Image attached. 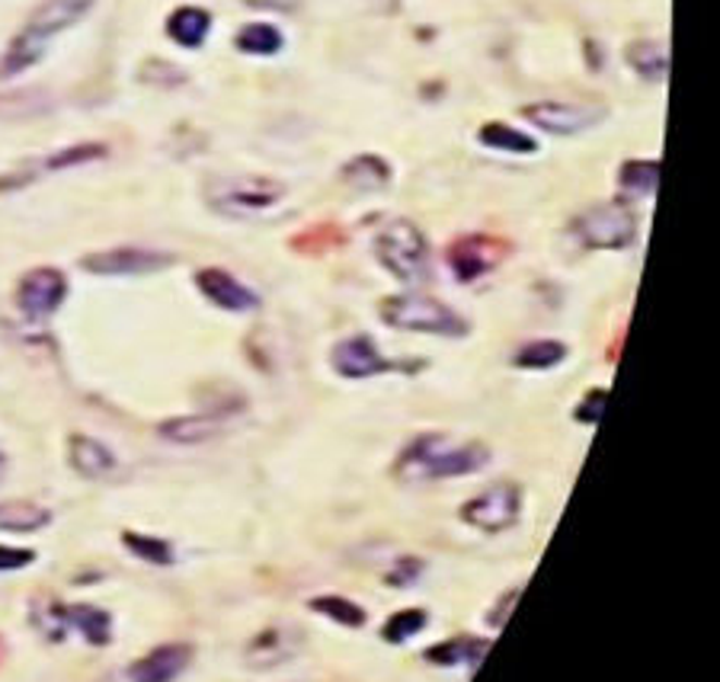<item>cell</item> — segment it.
I'll return each mask as SVG.
<instances>
[{
  "mask_svg": "<svg viewBox=\"0 0 720 682\" xmlns=\"http://www.w3.org/2000/svg\"><path fill=\"white\" fill-rule=\"evenodd\" d=\"M490 462V449L474 439H459L449 433H423L394 462V477L407 484L446 480L477 472Z\"/></svg>",
  "mask_w": 720,
  "mask_h": 682,
  "instance_id": "cell-1",
  "label": "cell"
},
{
  "mask_svg": "<svg viewBox=\"0 0 720 682\" xmlns=\"http://www.w3.org/2000/svg\"><path fill=\"white\" fill-rule=\"evenodd\" d=\"M94 3L97 0H42L23 23V29L13 36V42L7 46V52L0 58V77H16L36 68L54 39L68 33L71 26H77L94 10Z\"/></svg>",
  "mask_w": 720,
  "mask_h": 682,
  "instance_id": "cell-2",
  "label": "cell"
},
{
  "mask_svg": "<svg viewBox=\"0 0 720 682\" xmlns=\"http://www.w3.org/2000/svg\"><path fill=\"white\" fill-rule=\"evenodd\" d=\"M285 199V183L257 173H237V176H211L206 183V203L211 211L247 221L263 211L276 209Z\"/></svg>",
  "mask_w": 720,
  "mask_h": 682,
  "instance_id": "cell-3",
  "label": "cell"
},
{
  "mask_svg": "<svg viewBox=\"0 0 720 682\" xmlns=\"http://www.w3.org/2000/svg\"><path fill=\"white\" fill-rule=\"evenodd\" d=\"M381 320L394 330L411 333H436V337H464L471 324L455 308L432 295H391L381 302Z\"/></svg>",
  "mask_w": 720,
  "mask_h": 682,
  "instance_id": "cell-4",
  "label": "cell"
},
{
  "mask_svg": "<svg viewBox=\"0 0 720 682\" xmlns=\"http://www.w3.org/2000/svg\"><path fill=\"white\" fill-rule=\"evenodd\" d=\"M375 257L378 263L401 282H419L426 276L429 266V247L423 231L407 221V218H394L388 221L378 238H375Z\"/></svg>",
  "mask_w": 720,
  "mask_h": 682,
  "instance_id": "cell-5",
  "label": "cell"
},
{
  "mask_svg": "<svg viewBox=\"0 0 720 682\" xmlns=\"http://www.w3.org/2000/svg\"><path fill=\"white\" fill-rule=\"evenodd\" d=\"M573 234L589 251H624L637 241V215L627 203H596L576 215Z\"/></svg>",
  "mask_w": 720,
  "mask_h": 682,
  "instance_id": "cell-6",
  "label": "cell"
},
{
  "mask_svg": "<svg viewBox=\"0 0 720 682\" xmlns=\"http://www.w3.org/2000/svg\"><path fill=\"white\" fill-rule=\"evenodd\" d=\"M518 513H522V487L515 480H497L484 487L459 510L464 525L490 532V535L513 528L518 523Z\"/></svg>",
  "mask_w": 720,
  "mask_h": 682,
  "instance_id": "cell-7",
  "label": "cell"
},
{
  "mask_svg": "<svg viewBox=\"0 0 720 682\" xmlns=\"http://www.w3.org/2000/svg\"><path fill=\"white\" fill-rule=\"evenodd\" d=\"M36 625L46 637H64V631H77L87 644L94 647H103L109 644V634H112V619L109 612L97 609V606H58L54 599L36 606Z\"/></svg>",
  "mask_w": 720,
  "mask_h": 682,
  "instance_id": "cell-8",
  "label": "cell"
},
{
  "mask_svg": "<svg viewBox=\"0 0 720 682\" xmlns=\"http://www.w3.org/2000/svg\"><path fill=\"white\" fill-rule=\"evenodd\" d=\"M522 119H528L535 129L548 135H579V132L602 125L609 119V106L541 100V103L522 106Z\"/></svg>",
  "mask_w": 720,
  "mask_h": 682,
  "instance_id": "cell-9",
  "label": "cell"
},
{
  "mask_svg": "<svg viewBox=\"0 0 720 682\" xmlns=\"http://www.w3.org/2000/svg\"><path fill=\"white\" fill-rule=\"evenodd\" d=\"M510 251L513 247L507 241L493 238V234H464L449 247L446 260H449V269L455 272L459 282H474L480 276L493 272L500 263L510 257Z\"/></svg>",
  "mask_w": 720,
  "mask_h": 682,
  "instance_id": "cell-10",
  "label": "cell"
},
{
  "mask_svg": "<svg viewBox=\"0 0 720 682\" xmlns=\"http://www.w3.org/2000/svg\"><path fill=\"white\" fill-rule=\"evenodd\" d=\"M64 295H68V279H64V272L54 269V266H36V269H29V272L20 279V285H16V305H20L23 315L33 317V320L52 317L54 312L61 308Z\"/></svg>",
  "mask_w": 720,
  "mask_h": 682,
  "instance_id": "cell-11",
  "label": "cell"
},
{
  "mask_svg": "<svg viewBox=\"0 0 720 682\" xmlns=\"http://www.w3.org/2000/svg\"><path fill=\"white\" fill-rule=\"evenodd\" d=\"M176 257L163 251H148V247H112L100 254H87L81 266L94 276H145V272H160L173 266Z\"/></svg>",
  "mask_w": 720,
  "mask_h": 682,
  "instance_id": "cell-12",
  "label": "cell"
},
{
  "mask_svg": "<svg viewBox=\"0 0 720 682\" xmlns=\"http://www.w3.org/2000/svg\"><path fill=\"white\" fill-rule=\"evenodd\" d=\"M330 363L337 368V375L343 378H375V375H385V372H394V368H407L404 363H391L378 353L375 340L356 333V337H346L333 346L330 353Z\"/></svg>",
  "mask_w": 720,
  "mask_h": 682,
  "instance_id": "cell-13",
  "label": "cell"
},
{
  "mask_svg": "<svg viewBox=\"0 0 720 682\" xmlns=\"http://www.w3.org/2000/svg\"><path fill=\"white\" fill-rule=\"evenodd\" d=\"M196 289L206 295L215 308H221V312L244 315V312L259 308L257 292L247 289L237 276H231L228 269H218V266H206V269L196 272Z\"/></svg>",
  "mask_w": 720,
  "mask_h": 682,
  "instance_id": "cell-14",
  "label": "cell"
},
{
  "mask_svg": "<svg viewBox=\"0 0 720 682\" xmlns=\"http://www.w3.org/2000/svg\"><path fill=\"white\" fill-rule=\"evenodd\" d=\"M190 663H193L190 644H160L129 667L125 682H173L176 677H183Z\"/></svg>",
  "mask_w": 720,
  "mask_h": 682,
  "instance_id": "cell-15",
  "label": "cell"
},
{
  "mask_svg": "<svg viewBox=\"0 0 720 682\" xmlns=\"http://www.w3.org/2000/svg\"><path fill=\"white\" fill-rule=\"evenodd\" d=\"M302 647V631L292 625H269L247 644V663L257 670H269L276 663H285Z\"/></svg>",
  "mask_w": 720,
  "mask_h": 682,
  "instance_id": "cell-16",
  "label": "cell"
},
{
  "mask_svg": "<svg viewBox=\"0 0 720 682\" xmlns=\"http://www.w3.org/2000/svg\"><path fill=\"white\" fill-rule=\"evenodd\" d=\"M68 462H71V468L81 474V477H90V480L109 477V474L115 472V455H112V449H106L100 439L81 436V433L68 439Z\"/></svg>",
  "mask_w": 720,
  "mask_h": 682,
  "instance_id": "cell-17",
  "label": "cell"
},
{
  "mask_svg": "<svg viewBox=\"0 0 720 682\" xmlns=\"http://www.w3.org/2000/svg\"><path fill=\"white\" fill-rule=\"evenodd\" d=\"M208 33H211V13L203 7H180L167 16V36L183 49L206 46Z\"/></svg>",
  "mask_w": 720,
  "mask_h": 682,
  "instance_id": "cell-18",
  "label": "cell"
},
{
  "mask_svg": "<svg viewBox=\"0 0 720 682\" xmlns=\"http://www.w3.org/2000/svg\"><path fill=\"white\" fill-rule=\"evenodd\" d=\"M224 429V417H176V421H163L157 426V433L167 439V442H176V446H203L208 439H215L218 433Z\"/></svg>",
  "mask_w": 720,
  "mask_h": 682,
  "instance_id": "cell-19",
  "label": "cell"
},
{
  "mask_svg": "<svg viewBox=\"0 0 720 682\" xmlns=\"http://www.w3.org/2000/svg\"><path fill=\"white\" fill-rule=\"evenodd\" d=\"M627 64L650 84H667L669 77V46L667 42H657V39H640V42H631L624 49Z\"/></svg>",
  "mask_w": 720,
  "mask_h": 682,
  "instance_id": "cell-20",
  "label": "cell"
},
{
  "mask_svg": "<svg viewBox=\"0 0 720 682\" xmlns=\"http://www.w3.org/2000/svg\"><path fill=\"white\" fill-rule=\"evenodd\" d=\"M490 650V641H480V637H452V641H442L436 647L426 650V660L436 663V667H459V663H467V667H477L484 660V654Z\"/></svg>",
  "mask_w": 720,
  "mask_h": 682,
  "instance_id": "cell-21",
  "label": "cell"
},
{
  "mask_svg": "<svg viewBox=\"0 0 720 682\" xmlns=\"http://www.w3.org/2000/svg\"><path fill=\"white\" fill-rule=\"evenodd\" d=\"M52 523V513L33 500H3L0 503V532H39Z\"/></svg>",
  "mask_w": 720,
  "mask_h": 682,
  "instance_id": "cell-22",
  "label": "cell"
},
{
  "mask_svg": "<svg viewBox=\"0 0 720 682\" xmlns=\"http://www.w3.org/2000/svg\"><path fill=\"white\" fill-rule=\"evenodd\" d=\"M477 142L484 148H493V151H507V155H535L538 151V142L525 132H518L507 122H487L480 125L477 132Z\"/></svg>",
  "mask_w": 720,
  "mask_h": 682,
  "instance_id": "cell-23",
  "label": "cell"
},
{
  "mask_svg": "<svg viewBox=\"0 0 720 682\" xmlns=\"http://www.w3.org/2000/svg\"><path fill=\"white\" fill-rule=\"evenodd\" d=\"M343 180L350 186H356L362 193H375L381 186L391 183V167L388 160L378 158V155H359L343 167Z\"/></svg>",
  "mask_w": 720,
  "mask_h": 682,
  "instance_id": "cell-24",
  "label": "cell"
},
{
  "mask_svg": "<svg viewBox=\"0 0 720 682\" xmlns=\"http://www.w3.org/2000/svg\"><path fill=\"white\" fill-rule=\"evenodd\" d=\"M618 183L631 196H654L660 183V160H624L618 170Z\"/></svg>",
  "mask_w": 720,
  "mask_h": 682,
  "instance_id": "cell-25",
  "label": "cell"
},
{
  "mask_svg": "<svg viewBox=\"0 0 720 682\" xmlns=\"http://www.w3.org/2000/svg\"><path fill=\"white\" fill-rule=\"evenodd\" d=\"M566 360V346L561 340H535L525 343L513 356V363L525 372H545V368L561 366Z\"/></svg>",
  "mask_w": 720,
  "mask_h": 682,
  "instance_id": "cell-26",
  "label": "cell"
},
{
  "mask_svg": "<svg viewBox=\"0 0 720 682\" xmlns=\"http://www.w3.org/2000/svg\"><path fill=\"white\" fill-rule=\"evenodd\" d=\"M234 46H237L241 52L263 54V58H266V54L282 52L285 36H282V29H276L272 23H251V26H244V29L237 33Z\"/></svg>",
  "mask_w": 720,
  "mask_h": 682,
  "instance_id": "cell-27",
  "label": "cell"
},
{
  "mask_svg": "<svg viewBox=\"0 0 720 682\" xmlns=\"http://www.w3.org/2000/svg\"><path fill=\"white\" fill-rule=\"evenodd\" d=\"M310 609H314L317 616H327V619L346 625V629H362L365 619H368L359 602H353V599H346V596H314V599H310Z\"/></svg>",
  "mask_w": 720,
  "mask_h": 682,
  "instance_id": "cell-28",
  "label": "cell"
},
{
  "mask_svg": "<svg viewBox=\"0 0 720 682\" xmlns=\"http://www.w3.org/2000/svg\"><path fill=\"white\" fill-rule=\"evenodd\" d=\"M122 541H125V548L135 555V558H142V561H148V564H157V568H167V564H173V548H170V541H163V538H155V535H142V532H122Z\"/></svg>",
  "mask_w": 720,
  "mask_h": 682,
  "instance_id": "cell-29",
  "label": "cell"
},
{
  "mask_svg": "<svg viewBox=\"0 0 720 682\" xmlns=\"http://www.w3.org/2000/svg\"><path fill=\"white\" fill-rule=\"evenodd\" d=\"M426 629V612L423 609H401V612H394L388 622H385V641H391V644H404L407 637L413 634H419V631Z\"/></svg>",
  "mask_w": 720,
  "mask_h": 682,
  "instance_id": "cell-30",
  "label": "cell"
},
{
  "mask_svg": "<svg viewBox=\"0 0 720 682\" xmlns=\"http://www.w3.org/2000/svg\"><path fill=\"white\" fill-rule=\"evenodd\" d=\"M106 158V145L97 142H87V145H74V148H64L52 158L46 160V170H68V167H81V163H90V160Z\"/></svg>",
  "mask_w": 720,
  "mask_h": 682,
  "instance_id": "cell-31",
  "label": "cell"
},
{
  "mask_svg": "<svg viewBox=\"0 0 720 682\" xmlns=\"http://www.w3.org/2000/svg\"><path fill=\"white\" fill-rule=\"evenodd\" d=\"M606 401H609V391H606V388H593V391H586L583 401L573 407V421L586 423V426H596V423L602 421Z\"/></svg>",
  "mask_w": 720,
  "mask_h": 682,
  "instance_id": "cell-32",
  "label": "cell"
},
{
  "mask_svg": "<svg viewBox=\"0 0 720 682\" xmlns=\"http://www.w3.org/2000/svg\"><path fill=\"white\" fill-rule=\"evenodd\" d=\"M419 574H423V561H419V558H401V561L388 571L385 583H388V586H413Z\"/></svg>",
  "mask_w": 720,
  "mask_h": 682,
  "instance_id": "cell-33",
  "label": "cell"
},
{
  "mask_svg": "<svg viewBox=\"0 0 720 682\" xmlns=\"http://www.w3.org/2000/svg\"><path fill=\"white\" fill-rule=\"evenodd\" d=\"M522 596V586H513L510 593H503L500 599H497V606L487 612V622H490V629H503L507 625V619L513 616L515 609V599Z\"/></svg>",
  "mask_w": 720,
  "mask_h": 682,
  "instance_id": "cell-34",
  "label": "cell"
},
{
  "mask_svg": "<svg viewBox=\"0 0 720 682\" xmlns=\"http://www.w3.org/2000/svg\"><path fill=\"white\" fill-rule=\"evenodd\" d=\"M36 561V551L29 548H10V545H0V574L3 571H20V568H29Z\"/></svg>",
  "mask_w": 720,
  "mask_h": 682,
  "instance_id": "cell-35",
  "label": "cell"
},
{
  "mask_svg": "<svg viewBox=\"0 0 720 682\" xmlns=\"http://www.w3.org/2000/svg\"><path fill=\"white\" fill-rule=\"evenodd\" d=\"M378 13H394L401 7V0H368Z\"/></svg>",
  "mask_w": 720,
  "mask_h": 682,
  "instance_id": "cell-36",
  "label": "cell"
},
{
  "mask_svg": "<svg viewBox=\"0 0 720 682\" xmlns=\"http://www.w3.org/2000/svg\"><path fill=\"white\" fill-rule=\"evenodd\" d=\"M3 474H7V459H3V452H0V480H3Z\"/></svg>",
  "mask_w": 720,
  "mask_h": 682,
  "instance_id": "cell-37",
  "label": "cell"
}]
</instances>
